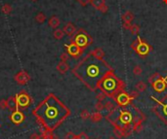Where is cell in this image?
Wrapping results in <instances>:
<instances>
[{"instance_id": "cell-1", "label": "cell", "mask_w": 167, "mask_h": 139, "mask_svg": "<svg viewBox=\"0 0 167 139\" xmlns=\"http://www.w3.org/2000/svg\"><path fill=\"white\" fill-rule=\"evenodd\" d=\"M75 70L80 72V79L92 89L97 88L105 76L111 72L105 61L97 59L92 54L87 56L81 64H79Z\"/></svg>"}, {"instance_id": "cell-2", "label": "cell", "mask_w": 167, "mask_h": 139, "mask_svg": "<svg viewBox=\"0 0 167 139\" xmlns=\"http://www.w3.org/2000/svg\"><path fill=\"white\" fill-rule=\"evenodd\" d=\"M118 84H119L118 80L114 76H112L111 72L105 76V78L101 81L99 86L102 89L103 92L110 93L111 95V93H114L116 91V89L118 88Z\"/></svg>"}, {"instance_id": "cell-3", "label": "cell", "mask_w": 167, "mask_h": 139, "mask_svg": "<svg viewBox=\"0 0 167 139\" xmlns=\"http://www.w3.org/2000/svg\"><path fill=\"white\" fill-rule=\"evenodd\" d=\"M74 42L78 47H80L81 49H84L86 48V46L88 45L90 42H91V39L88 35H87L86 32H80V33H78L74 40L72 41Z\"/></svg>"}, {"instance_id": "cell-4", "label": "cell", "mask_w": 167, "mask_h": 139, "mask_svg": "<svg viewBox=\"0 0 167 139\" xmlns=\"http://www.w3.org/2000/svg\"><path fill=\"white\" fill-rule=\"evenodd\" d=\"M137 40H138V44H137V46L135 48L136 52L140 56H146V55H148L149 52V46L146 42H144V41L142 40L140 37H138Z\"/></svg>"}, {"instance_id": "cell-5", "label": "cell", "mask_w": 167, "mask_h": 139, "mask_svg": "<svg viewBox=\"0 0 167 139\" xmlns=\"http://www.w3.org/2000/svg\"><path fill=\"white\" fill-rule=\"evenodd\" d=\"M16 96H17V101H18L19 107H27L31 104V97L24 92H22Z\"/></svg>"}, {"instance_id": "cell-6", "label": "cell", "mask_w": 167, "mask_h": 139, "mask_svg": "<svg viewBox=\"0 0 167 139\" xmlns=\"http://www.w3.org/2000/svg\"><path fill=\"white\" fill-rule=\"evenodd\" d=\"M66 50H68V54L69 56H73V58L79 56L82 54L83 49H81L80 47H78L74 42H72L69 45H66Z\"/></svg>"}, {"instance_id": "cell-7", "label": "cell", "mask_w": 167, "mask_h": 139, "mask_svg": "<svg viewBox=\"0 0 167 139\" xmlns=\"http://www.w3.org/2000/svg\"><path fill=\"white\" fill-rule=\"evenodd\" d=\"M15 81L20 85H26L28 81L31 80V76L27 74V73L24 70H21L18 72L14 77Z\"/></svg>"}, {"instance_id": "cell-8", "label": "cell", "mask_w": 167, "mask_h": 139, "mask_svg": "<svg viewBox=\"0 0 167 139\" xmlns=\"http://www.w3.org/2000/svg\"><path fill=\"white\" fill-rule=\"evenodd\" d=\"M24 120V115L21 111H19V110H16L11 115V121L16 125H19L21 122H23Z\"/></svg>"}, {"instance_id": "cell-9", "label": "cell", "mask_w": 167, "mask_h": 139, "mask_svg": "<svg viewBox=\"0 0 167 139\" xmlns=\"http://www.w3.org/2000/svg\"><path fill=\"white\" fill-rule=\"evenodd\" d=\"M166 78L167 77H165V78H161L159 80H157L156 83H154L153 86V89H156V91L157 92H163L165 88H166V85H167V82H166Z\"/></svg>"}, {"instance_id": "cell-10", "label": "cell", "mask_w": 167, "mask_h": 139, "mask_svg": "<svg viewBox=\"0 0 167 139\" xmlns=\"http://www.w3.org/2000/svg\"><path fill=\"white\" fill-rule=\"evenodd\" d=\"M132 98H131V96L127 95V93H125V92H120L118 96H117V98H116V101H117V103L119 105H121V106H125V105H127L129 103V101H130Z\"/></svg>"}, {"instance_id": "cell-11", "label": "cell", "mask_w": 167, "mask_h": 139, "mask_svg": "<svg viewBox=\"0 0 167 139\" xmlns=\"http://www.w3.org/2000/svg\"><path fill=\"white\" fill-rule=\"evenodd\" d=\"M7 105H8V109L10 111L14 112L16 110H18V101H17V96H10L9 98L7 99Z\"/></svg>"}, {"instance_id": "cell-12", "label": "cell", "mask_w": 167, "mask_h": 139, "mask_svg": "<svg viewBox=\"0 0 167 139\" xmlns=\"http://www.w3.org/2000/svg\"><path fill=\"white\" fill-rule=\"evenodd\" d=\"M63 30H64L65 34L69 35V36H72L76 32V28H75V26H73V23H68L66 24H65V26H64V28H63Z\"/></svg>"}, {"instance_id": "cell-13", "label": "cell", "mask_w": 167, "mask_h": 139, "mask_svg": "<svg viewBox=\"0 0 167 139\" xmlns=\"http://www.w3.org/2000/svg\"><path fill=\"white\" fill-rule=\"evenodd\" d=\"M69 65L68 63H66V61H62L61 60V62H59V64L57 65V70L59 71L61 74H66V72L69 71Z\"/></svg>"}, {"instance_id": "cell-14", "label": "cell", "mask_w": 167, "mask_h": 139, "mask_svg": "<svg viewBox=\"0 0 167 139\" xmlns=\"http://www.w3.org/2000/svg\"><path fill=\"white\" fill-rule=\"evenodd\" d=\"M60 19L56 17V16H53V17L50 18V20H48V24H49V26L50 27H52V28H58V26H60Z\"/></svg>"}, {"instance_id": "cell-15", "label": "cell", "mask_w": 167, "mask_h": 139, "mask_svg": "<svg viewBox=\"0 0 167 139\" xmlns=\"http://www.w3.org/2000/svg\"><path fill=\"white\" fill-rule=\"evenodd\" d=\"M120 121H121L123 124H129V122H131L132 120V116L130 113H128L127 111H124V112H121L120 114Z\"/></svg>"}, {"instance_id": "cell-16", "label": "cell", "mask_w": 167, "mask_h": 139, "mask_svg": "<svg viewBox=\"0 0 167 139\" xmlns=\"http://www.w3.org/2000/svg\"><path fill=\"white\" fill-rule=\"evenodd\" d=\"M90 3L92 4V6L98 10H100V8L103 7L104 5H106L105 0H91Z\"/></svg>"}, {"instance_id": "cell-17", "label": "cell", "mask_w": 167, "mask_h": 139, "mask_svg": "<svg viewBox=\"0 0 167 139\" xmlns=\"http://www.w3.org/2000/svg\"><path fill=\"white\" fill-rule=\"evenodd\" d=\"M92 55H93L94 56H96L97 59H103V58L105 56V52H104L102 49H96V50H94L93 52H92Z\"/></svg>"}, {"instance_id": "cell-18", "label": "cell", "mask_w": 167, "mask_h": 139, "mask_svg": "<svg viewBox=\"0 0 167 139\" xmlns=\"http://www.w3.org/2000/svg\"><path fill=\"white\" fill-rule=\"evenodd\" d=\"M54 38L57 39V40H61L64 38V36H65V32L63 29H59V28H56L55 31H54Z\"/></svg>"}, {"instance_id": "cell-19", "label": "cell", "mask_w": 167, "mask_h": 139, "mask_svg": "<svg viewBox=\"0 0 167 139\" xmlns=\"http://www.w3.org/2000/svg\"><path fill=\"white\" fill-rule=\"evenodd\" d=\"M90 119L92 122H100L102 119H103V116H102V114L100 113V112H95L93 114H91V116H90Z\"/></svg>"}, {"instance_id": "cell-20", "label": "cell", "mask_w": 167, "mask_h": 139, "mask_svg": "<svg viewBox=\"0 0 167 139\" xmlns=\"http://www.w3.org/2000/svg\"><path fill=\"white\" fill-rule=\"evenodd\" d=\"M58 113H59V111H58V109L56 107H49L48 110H47V116L48 118H56V116L58 115Z\"/></svg>"}, {"instance_id": "cell-21", "label": "cell", "mask_w": 167, "mask_h": 139, "mask_svg": "<svg viewBox=\"0 0 167 139\" xmlns=\"http://www.w3.org/2000/svg\"><path fill=\"white\" fill-rule=\"evenodd\" d=\"M135 89L139 92H143L146 91V89H147V86H146V84L144 83V82L140 81V82H138V83L135 85Z\"/></svg>"}, {"instance_id": "cell-22", "label": "cell", "mask_w": 167, "mask_h": 139, "mask_svg": "<svg viewBox=\"0 0 167 139\" xmlns=\"http://www.w3.org/2000/svg\"><path fill=\"white\" fill-rule=\"evenodd\" d=\"M35 20H36V23H43L45 20H46V16H45V14L42 13V12L38 13V14L35 16Z\"/></svg>"}, {"instance_id": "cell-23", "label": "cell", "mask_w": 167, "mask_h": 139, "mask_svg": "<svg viewBox=\"0 0 167 139\" xmlns=\"http://www.w3.org/2000/svg\"><path fill=\"white\" fill-rule=\"evenodd\" d=\"M159 79H161V76H160L159 73H154L153 75H152V76L149 78V83L152 84V85H153L157 80H159Z\"/></svg>"}, {"instance_id": "cell-24", "label": "cell", "mask_w": 167, "mask_h": 139, "mask_svg": "<svg viewBox=\"0 0 167 139\" xmlns=\"http://www.w3.org/2000/svg\"><path fill=\"white\" fill-rule=\"evenodd\" d=\"M122 19H123V22L125 23H131L132 20L134 19V16H133L130 12H126V13L122 16Z\"/></svg>"}, {"instance_id": "cell-25", "label": "cell", "mask_w": 167, "mask_h": 139, "mask_svg": "<svg viewBox=\"0 0 167 139\" xmlns=\"http://www.w3.org/2000/svg\"><path fill=\"white\" fill-rule=\"evenodd\" d=\"M12 11V7L9 4H5V5L2 6V13L5 14V15H9Z\"/></svg>"}, {"instance_id": "cell-26", "label": "cell", "mask_w": 167, "mask_h": 139, "mask_svg": "<svg viewBox=\"0 0 167 139\" xmlns=\"http://www.w3.org/2000/svg\"><path fill=\"white\" fill-rule=\"evenodd\" d=\"M142 72H143V69H142L140 65H136V66L133 68V74L135 76H140L142 74Z\"/></svg>"}, {"instance_id": "cell-27", "label": "cell", "mask_w": 167, "mask_h": 139, "mask_svg": "<svg viewBox=\"0 0 167 139\" xmlns=\"http://www.w3.org/2000/svg\"><path fill=\"white\" fill-rule=\"evenodd\" d=\"M91 116V114L89 113V111H87V110H82L81 113H80V118L82 120H87V119H89Z\"/></svg>"}, {"instance_id": "cell-28", "label": "cell", "mask_w": 167, "mask_h": 139, "mask_svg": "<svg viewBox=\"0 0 167 139\" xmlns=\"http://www.w3.org/2000/svg\"><path fill=\"white\" fill-rule=\"evenodd\" d=\"M105 109L108 110V111H112V110L116 109V107H115V105H114V103H112V102L108 101L107 103L105 104Z\"/></svg>"}, {"instance_id": "cell-29", "label": "cell", "mask_w": 167, "mask_h": 139, "mask_svg": "<svg viewBox=\"0 0 167 139\" xmlns=\"http://www.w3.org/2000/svg\"><path fill=\"white\" fill-rule=\"evenodd\" d=\"M95 107H96V109H97V111H98V112H100V111H102V110L105 109V105H104L101 101H98Z\"/></svg>"}, {"instance_id": "cell-30", "label": "cell", "mask_w": 167, "mask_h": 139, "mask_svg": "<svg viewBox=\"0 0 167 139\" xmlns=\"http://www.w3.org/2000/svg\"><path fill=\"white\" fill-rule=\"evenodd\" d=\"M6 108H8L7 100L6 99H1V100H0V109H1V110H5Z\"/></svg>"}, {"instance_id": "cell-31", "label": "cell", "mask_w": 167, "mask_h": 139, "mask_svg": "<svg viewBox=\"0 0 167 139\" xmlns=\"http://www.w3.org/2000/svg\"><path fill=\"white\" fill-rule=\"evenodd\" d=\"M130 31L132 32L133 35H136L138 33V31H139V26H136V24H133V26H131Z\"/></svg>"}, {"instance_id": "cell-32", "label": "cell", "mask_w": 167, "mask_h": 139, "mask_svg": "<svg viewBox=\"0 0 167 139\" xmlns=\"http://www.w3.org/2000/svg\"><path fill=\"white\" fill-rule=\"evenodd\" d=\"M74 139H89V137L85 132H80L78 135H75V138Z\"/></svg>"}, {"instance_id": "cell-33", "label": "cell", "mask_w": 167, "mask_h": 139, "mask_svg": "<svg viewBox=\"0 0 167 139\" xmlns=\"http://www.w3.org/2000/svg\"><path fill=\"white\" fill-rule=\"evenodd\" d=\"M96 98H97L98 101H103L104 99L106 98V95H105V92H101V93H98L97 95H96Z\"/></svg>"}, {"instance_id": "cell-34", "label": "cell", "mask_w": 167, "mask_h": 139, "mask_svg": "<svg viewBox=\"0 0 167 139\" xmlns=\"http://www.w3.org/2000/svg\"><path fill=\"white\" fill-rule=\"evenodd\" d=\"M64 138L65 139H74L75 138V134H74L73 132H72V131H69V132H66V134L65 135Z\"/></svg>"}, {"instance_id": "cell-35", "label": "cell", "mask_w": 167, "mask_h": 139, "mask_svg": "<svg viewBox=\"0 0 167 139\" xmlns=\"http://www.w3.org/2000/svg\"><path fill=\"white\" fill-rule=\"evenodd\" d=\"M130 95L131 96V98L132 99H134V98H137V97H139V95H140V93H139V92H132L131 93H130V95Z\"/></svg>"}, {"instance_id": "cell-36", "label": "cell", "mask_w": 167, "mask_h": 139, "mask_svg": "<svg viewBox=\"0 0 167 139\" xmlns=\"http://www.w3.org/2000/svg\"><path fill=\"white\" fill-rule=\"evenodd\" d=\"M30 139H41V135H39V134L36 132H33L32 134H31Z\"/></svg>"}, {"instance_id": "cell-37", "label": "cell", "mask_w": 167, "mask_h": 139, "mask_svg": "<svg viewBox=\"0 0 167 139\" xmlns=\"http://www.w3.org/2000/svg\"><path fill=\"white\" fill-rule=\"evenodd\" d=\"M157 102H159V101H157ZM160 104H162V112L164 113V115L167 116V103L163 104V103H161V102H159Z\"/></svg>"}, {"instance_id": "cell-38", "label": "cell", "mask_w": 167, "mask_h": 139, "mask_svg": "<svg viewBox=\"0 0 167 139\" xmlns=\"http://www.w3.org/2000/svg\"><path fill=\"white\" fill-rule=\"evenodd\" d=\"M77 1L80 3L82 6H86L87 4H89L91 2V0H77Z\"/></svg>"}, {"instance_id": "cell-39", "label": "cell", "mask_w": 167, "mask_h": 139, "mask_svg": "<svg viewBox=\"0 0 167 139\" xmlns=\"http://www.w3.org/2000/svg\"><path fill=\"white\" fill-rule=\"evenodd\" d=\"M68 59H69V55L66 54V53H65V54L61 55V60L62 61H66V60H68Z\"/></svg>"}, {"instance_id": "cell-40", "label": "cell", "mask_w": 167, "mask_h": 139, "mask_svg": "<svg viewBox=\"0 0 167 139\" xmlns=\"http://www.w3.org/2000/svg\"><path fill=\"white\" fill-rule=\"evenodd\" d=\"M131 23H125V22H123V27L125 28V29H129L130 30V28H131Z\"/></svg>"}, {"instance_id": "cell-41", "label": "cell", "mask_w": 167, "mask_h": 139, "mask_svg": "<svg viewBox=\"0 0 167 139\" xmlns=\"http://www.w3.org/2000/svg\"><path fill=\"white\" fill-rule=\"evenodd\" d=\"M100 11H101L102 13H106V12L108 11V7H107L106 5H104L103 7L100 8Z\"/></svg>"}, {"instance_id": "cell-42", "label": "cell", "mask_w": 167, "mask_h": 139, "mask_svg": "<svg viewBox=\"0 0 167 139\" xmlns=\"http://www.w3.org/2000/svg\"><path fill=\"white\" fill-rule=\"evenodd\" d=\"M108 139H116V138H115V137H112V136H111V137H110Z\"/></svg>"}, {"instance_id": "cell-43", "label": "cell", "mask_w": 167, "mask_h": 139, "mask_svg": "<svg viewBox=\"0 0 167 139\" xmlns=\"http://www.w3.org/2000/svg\"><path fill=\"white\" fill-rule=\"evenodd\" d=\"M163 1H164V3H167V0H163Z\"/></svg>"}, {"instance_id": "cell-44", "label": "cell", "mask_w": 167, "mask_h": 139, "mask_svg": "<svg viewBox=\"0 0 167 139\" xmlns=\"http://www.w3.org/2000/svg\"><path fill=\"white\" fill-rule=\"evenodd\" d=\"M31 1H33V2H35V1H37V0H31Z\"/></svg>"}]
</instances>
